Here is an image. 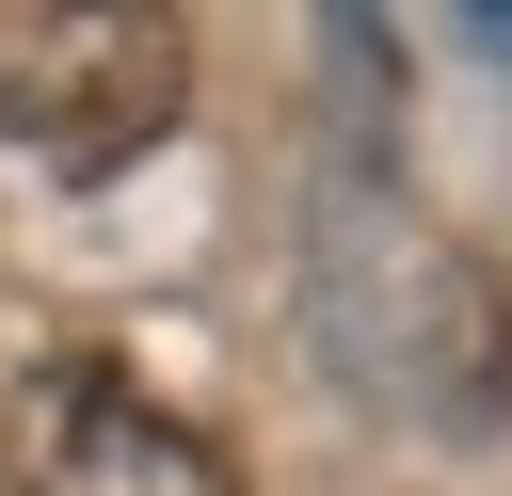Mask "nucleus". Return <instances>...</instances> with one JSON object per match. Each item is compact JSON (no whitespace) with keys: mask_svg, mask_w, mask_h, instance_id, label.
<instances>
[{"mask_svg":"<svg viewBox=\"0 0 512 496\" xmlns=\"http://www.w3.org/2000/svg\"><path fill=\"white\" fill-rule=\"evenodd\" d=\"M192 112V32L144 0H0V144L48 176H112Z\"/></svg>","mask_w":512,"mask_h":496,"instance_id":"2","label":"nucleus"},{"mask_svg":"<svg viewBox=\"0 0 512 496\" xmlns=\"http://www.w3.org/2000/svg\"><path fill=\"white\" fill-rule=\"evenodd\" d=\"M304 320H320V352H336L368 400H400V416H448V432H496V416H512V320H496L480 256L384 192V160H352V176L304 208Z\"/></svg>","mask_w":512,"mask_h":496,"instance_id":"1","label":"nucleus"},{"mask_svg":"<svg viewBox=\"0 0 512 496\" xmlns=\"http://www.w3.org/2000/svg\"><path fill=\"white\" fill-rule=\"evenodd\" d=\"M0 464H16V496H240V464L192 416H160L112 352H48L0 416Z\"/></svg>","mask_w":512,"mask_h":496,"instance_id":"3","label":"nucleus"},{"mask_svg":"<svg viewBox=\"0 0 512 496\" xmlns=\"http://www.w3.org/2000/svg\"><path fill=\"white\" fill-rule=\"evenodd\" d=\"M480 48H496V64H512V0H496V16H480Z\"/></svg>","mask_w":512,"mask_h":496,"instance_id":"4","label":"nucleus"}]
</instances>
